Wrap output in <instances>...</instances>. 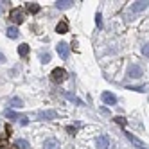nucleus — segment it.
<instances>
[{
  "instance_id": "1",
  "label": "nucleus",
  "mask_w": 149,
  "mask_h": 149,
  "mask_svg": "<svg viewBox=\"0 0 149 149\" xmlns=\"http://www.w3.org/2000/svg\"><path fill=\"white\" fill-rule=\"evenodd\" d=\"M50 77H52V81H56V83H63L67 79V70L65 68H54L52 74H50Z\"/></svg>"
},
{
  "instance_id": "2",
  "label": "nucleus",
  "mask_w": 149,
  "mask_h": 149,
  "mask_svg": "<svg viewBox=\"0 0 149 149\" xmlns=\"http://www.w3.org/2000/svg\"><path fill=\"white\" fill-rule=\"evenodd\" d=\"M142 76H144L142 67H138V65H130V67H127V77L138 79V77H142Z\"/></svg>"
},
{
  "instance_id": "3",
  "label": "nucleus",
  "mask_w": 149,
  "mask_h": 149,
  "mask_svg": "<svg viewBox=\"0 0 149 149\" xmlns=\"http://www.w3.org/2000/svg\"><path fill=\"white\" fill-rule=\"evenodd\" d=\"M58 54H59V58L61 59H67L68 58V54H70V47L65 43V41H61V43H58Z\"/></svg>"
},
{
  "instance_id": "4",
  "label": "nucleus",
  "mask_w": 149,
  "mask_h": 149,
  "mask_svg": "<svg viewBox=\"0 0 149 149\" xmlns=\"http://www.w3.org/2000/svg\"><path fill=\"white\" fill-rule=\"evenodd\" d=\"M38 117H40L41 120H54V119H58V111H54V110H45V111H40Z\"/></svg>"
},
{
  "instance_id": "5",
  "label": "nucleus",
  "mask_w": 149,
  "mask_h": 149,
  "mask_svg": "<svg viewBox=\"0 0 149 149\" xmlns=\"http://www.w3.org/2000/svg\"><path fill=\"white\" fill-rule=\"evenodd\" d=\"M101 99H102V102H104V104H110V106L117 104V95H113L111 92H102Z\"/></svg>"
},
{
  "instance_id": "6",
  "label": "nucleus",
  "mask_w": 149,
  "mask_h": 149,
  "mask_svg": "<svg viewBox=\"0 0 149 149\" xmlns=\"http://www.w3.org/2000/svg\"><path fill=\"white\" fill-rule=\"evenodd\" d=\"M9 18H11V22H15V24L18 25V24L24 22V13L20 11V9H13L11 15H9Z\"/></svg>"
},
{
  "instance_id": "7",
  "label": "nucleus",
  "mask_w": 149,
  "mask_h": 149,
  "mask_svg": "<svg viewBox=\"0 0 149 149\" xmlns=\"http://www.w3.org/2000/svg\"><path fill=\"white\" fill-rule=\"evenodd\" d=\"M43 149H59V140L58 138H47L43 142Z\"/></svg>"
},
{
  "instance_id": "8",
  "label": "nucleus",
  "mask_w": 149,
  "mask_h": 149,
  "mask_svg": "<svg viewBox=\"0 0 149 149\" xmlns=\"http://www.w3.org/2000/svg\"><path fill=\"white\" fill-rule=\"evenodd\" d=\"M126 136H127V140H130V142H133L138 149H147V146L142 142V140H138V138L135 136V135H131V133H126Z\"/></svg>"
},
{
  "instance_id": "9",
  "label": "nucleus",
  "mask_w": 149,
  "mask_h": 149,
  "mask_svg": "<svg viewBox=\"0 0 149 149\" xmlns=\"http://www.w3.org/2000/svg\"><path fill=\"white\" fill-rule=\"evenodd\" d=\"M108 147H110V138L106 135L99 136L97 138V149H108Z\"/></svg>"
},
{
  "instance_id": "10",
  "label": "nucleus",
  "mask_w": 149,
  "mask_h": 149,
  "mask_svg": "<svg viewBox=\"0 0 149 149\" xmlns=\"http://www.w3.org/2000/svg\"><path fill=\"white\" fill-rule=\"evenodd\" d=\"M131 9H133L135 13H140V11H146V9H147V2H146V0H138V2H135V4L131 6Z\"/></svg>"
},
{
  "instance_id": "11",
  "label": "nucleus",
  "mask_w": 149,
  "mask_h": 149,
  "mask_svg": "<svg viewBox=\"0 0 149 149\" xmlns=\"http://www.w3.org/2000/svg\"><path fill=\"white\" fill-rule=\"evenodd\" d=\"M56 33H59V34H67L68 33V22L67 20H61V22L56 25Z\"/></svg>"
},
{
  "instance_id": "12",
  "label": "nucleus",
  "mask_w": 149,
  "mask_h": 149,
  "mask_svg": "<svg viewBox=\"0 0 149 149\" xmlns=\"http://www.w3.org/2000/svg\"><path fill=\"white\" fill-rule=\"evenodd\" d=\"M72 6H74V0H58V2H56L58 9H68Z\"/></svg>"
},
{
  "instance_id": "13",
  "label": "nucleus",
  "mask_w": 149,
  "mask_h": 149,
  "mask_svg": "<svg viewBox=\"0 0 149 149\" xmlns=\"http://www.w3.org/2000/svg\"><path fill=\"white\" fill-rule=\"evenodd\" d=\"M27 11L33 13V15H36V13H40V6H38L36 2H29V4H27Z\"/></svg>"
},
{
  "instance_id": "14",
  "label": "nucleus",
  "mask_w": 149,
  "mask_h": 149,
  "mask_svg": "<svg viewBox=\"0 0 149 149\" xmlns=\"http://www.w3.org/2000/svg\"><path fill=\"white\" fill-rule=\"evenodd\" d=\"M6 33H7V38H11V40H13V38H18V34H20L16 27H7Z\"/></svg>"
},
{
  "instance_id": "15",
  "label": "nucleus",
  "mask_w": 149,
  "mask_h": 149,
  "mask_svg": "<svg viewBox=\"0 0 149 149\" xmlns=\"http://www.w3.org/2000/svg\"><path fill=\"white\" fill-rule=\"evenodd\" d=\"M9 106H13V108H22V106H24V101L18 99V97H13L11 101H9Z\"/></svg>"
},
{
  "instance_id": "16",
  "label": "nucleus",
  "mask_w": 149,
  "mask_h": 149,
  "mask_svg": "<svg viewBox=\"0 0 149 149\" xmlns=\"http://www.w3.org/2000/svg\"><path fill=\"white\" fill-rule=\"evenodd\" d=\"M15 146H16L18 149H29V142L24 140V138H18V140L15 142Z\"/></svg>"
},
{
  "instance_id": "17",
  "label": "nucleus",
  "mask_w": 149,
  "mask_h": 149,
  "mask_svg": "<svg viewBox=\"0 0 149 149\" xmlns=\"http://www.w3.org/2000/svg\"><path fill=\"white\" fill-rule=\"evenodd\" d=\"M18 54L22 56V58L27 56V54H29V45H27V43H22V45L18 47Z\"/></svg>"
},
{
  "instance_id": "18",
  "label": "nucleus",
  "mask_w": 149,
  "mask_h": 149,
  "mask_svg": "<svg viewBox=\"0 0 149 149\" xmlns=\"http://www.w3.org/2000/svg\"><path fill=\"white\" fill-rule=\"evenodd\" d=\"M65 97H67V99H70L72 102H76V104H79V106L83 104V101H81V99H77V97H76V95H74V93H68V92H65Z\"/></svg>"
},
{
  "instance_id": "19",
  "label": "nucleus",
  "mask_w": 149,
  "mask_h": 149,
  "mask_svg": "<svg viewBox=\"0 0 149 149\" xmlns=\"http://www.w3.org/2000/svg\"><path fill=\"white\" fill-rule=\"evenodd\" d=\"M6 117H9V119H13V120H20V117H22V115H16L15 111L7 110V111H6Z\"/></svg>"
},
{
  "instance_id": "20",
  "label": "nucleus",
  "mask_w": 149,
  "mask_h": 149,
  "mask_svg": "<svg viewBox=\"0 0 149 149\" xmlns=\"http://www.w3.org/2000/svg\"><path fill=\"white\" fill-rule=\"evenodd\" d=\"M40 59H41V63H49L50 61V54L49 52H43V54H40Z\"/></svg>"
},
{
  "instance_id": "21",
  "label": "nucleus",
  "mask_w": 149,
  "mask_h": 149,
  "mask_svg": "<svg viewBox=\"0 0 149 149\" xmlns=\"http://www.w3.org/2000/svg\"><path fill=\"white\" fill-rule=\"evenodd\" d=\"M95 24H97V27H99V29L102 27V15H101V13L95 15Z\"/></svg>"
},
{
  "instance_id": "22",
  "label": "nucleus",
  "mask_w": 149,
  "mask_h": 149,
  "mask_svg": "<svg viewBox=\"0 0 149 149\" xmlns=\"http://www.w3.org/2000/svg\"><path fill=\"white\" fill-rule=\"evenodd\" d=\"M115 122L120 124V126H126V124H127V120L124 119V117H115Z\"/></svg>"
},
{
  "instance_id": "23",
  "label": "nucleus",
  "mask_w": 149,
  "mask_h": 149,
  "mask_svg": "<svg viewBox=\"0 0 149 149\" xmlns=\"http://www.w3.org/2000/svg\"><path fill=\"white\" fill-rule=\"evenodd\" d=\"M147 47H149V45H147V43H146V45H144V47H142V54H144V56H146V58H147V54H149V49H147Z\"/></svg>"
},
{
  "instance_id": "24",
  "label": "nucleus",
  "mask_w": 149,
  "mask_h": 149,
  "mask_svg": "<svg viewBox=\"0 0 149 149\" xmlns=\"http://www.w3.org/2000/svg\"><path fill=\"white\" fill-rule=\"evenodd\" d=\"M27 117H20V124H22V126H27Z\"/></svg>"
},
{
  "instance_id": "25",
  "label": "nucleus",
  "mask_w": 149,
  "mask_h": 149,
  "mask_svg": "<svg viewBox=\"0 0 149 149\" xmlns=\"http://www.w3.org/2000/svg\"><path fill=\"white\" fill-rule=\"evenodd\" d=\"M130 90H136V92H146V86H135V88H130Z\"/></svg>"
},
{
  "instance_id": "26",
  "label": "nucleus",
  "mask_w": 149,
  "mask_h": 149,
  "mask_svg": "<svg viewBox=\"0 0 149 149\" xmlns=\"http://www.w3.org/2000/svg\"><path fill=\"white\" fill-rule=\"evenodd\" d=\"M67 131H68L70 135H74V133H76V127H72V126H68V127H67Z\"/></svg>"
},
{
  "instance_id": "27",
  "label": "nucleus",
  "mask_w": 149,
  "mask_h": 149,
  "mask_svg": "<svg viewBox=\"0 0 149 149\" xmlns=\"http://www.w3.org/2000/svg\"><path fill=\"white\" fill-rule=\"evenodd\" d=\"M6 4H7V2H0V13H2L4 9H6Z\"/></svg>"
},
{
  "instance_id": "28",
  "label": "nucleus",
  "mask_w": 149,
  "mask_h": 149,
  "mask_svg": "<svg viewBox=\"0 0 149 149\" xmlns=\"http://www.w3.org/2000/svg\"><path fill=\"white\" fill-rule=\"evenodd\" d=\"M101 113H104V115H108V113H110V110H108V108H101Z\"/></svg>"
},
{
  "instance_id": "29",
  "label": "nucleus",
  "mask_w": 149,
  "mask_h": 149,
  "mask_svg": "<svg viewBox=\"0 0 149 149\" xmlns=\"http://www.w3.org/2000/svg\"><path fill=\"white\" fill-rule=\"evenodd\" d=\"M4 61H6V56L2 54V52H0V63H4Z\"/></svg>"
}]
</instances>
